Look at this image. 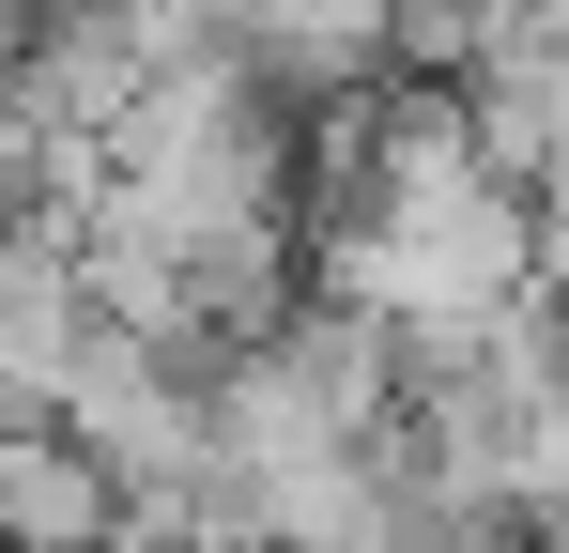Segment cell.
I'll list each match as a JSON object with an SVG mask.
<instances>
[{
	"mask_svg": "<svg viewBox=\"0 0 569 553\" xmlns=\"http://www.w3.org/2000/svg\"><path fill=\"white\" fill-rule=\"evenodd\" d=\"M247 553H278V539H247Z\"/></svg>",
	"mask_w": 569,
	"mask_h": 553,
	"instance_id": "obj_2",
	"label": "cell"
},
{
	"mask_svg": "<svg viewBox=\"0 0 569 553\" xmlns=\"http://www.w3.org/2000/svg\"><path fill=\"white\" fill-rule=\"evenodd\" d=\"M0 553H123V492L62 431H0Z\"/></svg>",
	"mask_w": 569,
	"mask_h": 553,
	"instance_id": "obj_1",
	"label": "cell"
}]
</instances>
